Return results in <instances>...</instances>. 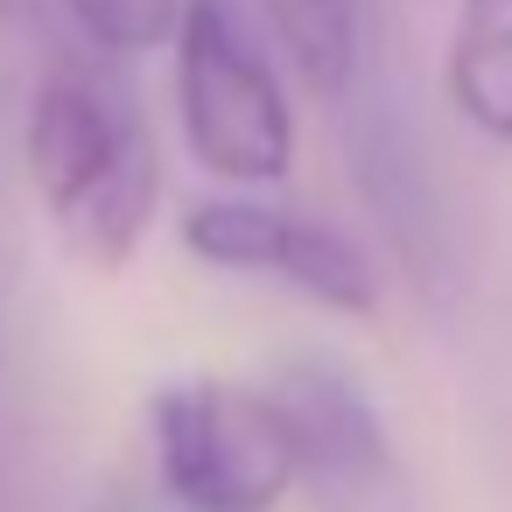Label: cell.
Wrapping results in <instances>:
<instances>
[{"instance_id":"1","label":"cell","mask_w":512,"mask_h":512,"mask_svg":"<svg viewBox=\"0 0 512 512\" xmlns=\"http://www.w3.org/2000/svg\"><path fill=\"white\" fill-rule=\"evenodd\" d=\"M22 169L85 267L120 274L141 253L162 204V141L99 64L57 57L36 78L22 113Z\"/></svg>"},{"instance_id":"2","label":"cell","mask_w":512,"mask_h":512,"mask_svg":"<svg viewBox=\"0 0 512 512\" xmlns=\"http://www.w3.org/2000/svg\"><path fill=\"white\" fill-rule=\"evenodd\" d=\"M176 120L183 148L225 190H274L295 169V106L281 64L239 0H190L176 22Z\"/></svg>"},{"instance_id":"3","label":"cell","mask_w":512,"mask_h":512,"mask_svg":"<svg viewBox=\"0 0 512 512\" xmlns=\"http://www.w3.org/2000/svg\"><path fill=\"white\" fill-rule=\"evenodd\" d=\"M148 449L176 512H281L295 498V435L267 386L162 379L148 393Z\"/></svg>"},{"instance_id":"4","label":"cell","mask_w":512,"mask_h":512,"mask_svg":"<svg viewBox=\"0 0 512 512\" xmlns=\"http://www.w3.org/2000/svg\"><path fill=\"white\" fill-rule=\"evenodd\" d=\"M295 435V491L309 512H414V477L372 393L330 358H288L260 379Z\"/></svg>"},{"instance_id":"5","label":"cell","mask_w":512,"mask_h":512,"mask_svg":"<svg viewBox=\"0 0 512 512\" xmlns=\"http://www.w3.org/2000/svg\"><path fill=\"white\" fill-rule=\"evenodd\" d=\"M176 239L190 260L225 267V274H260L281 281L288 295L330 309V316H372L379 309V267L372 253L288 204H267L253 190H225V197H197L176 218Z\"/></svg>"},{"instance_id":"6","label":"cell","mask_w":512,"mask_h":512,"mask_svg":"<svg viewBox=\"0 0 512 512\" xmlns=\"http://www.w3.org/2000/svg\"><path fill=\"white\" fill-rule=\"evenodd\" d=\"M442 92L470 134L512 148V0H456Z\"/></svg>"},{"instance_id":"7","label":"cell","mask_w":512,"mask_h":512,"mask_svg":"<svg viewBox=\"0 0 512 512\" xmlns=\"http://www.w3.org/2000/svg\"><path fill=\"white\" fill-rule=\"evenodd\" d=\"M253 15L274 36L281 64L316 99H337L351 85V71H358V29H365L358 0H253Z\"/></svg>"},{"instance_id":"8","label":"cell","mask_w":512,"mask_h":512,"mask_svg":"<svg viewBox=\"0 0 512 512\" xmlns=\"http://www.w3.org/2000/svg\"><path fill=\"white\" fill-rule=\"evenodd\" d=\"M190 0H64L71 29L85 36V50L99 57H134V50H162L176 43Z\"/></svg>"}]
</instances>
